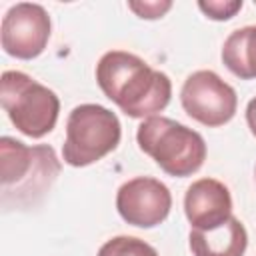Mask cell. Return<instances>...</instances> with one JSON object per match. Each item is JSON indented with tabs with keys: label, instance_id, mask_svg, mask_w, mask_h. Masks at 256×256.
Segmentation results:
<instances>
[{
	"label": "cell",
	"instance_id": "cell-3",
	"mask_svg": "<svg viewBox=\"0 0 256 256\" xmlns=\"http://www.w3.org/2000/svg\"><path fill=\"white\" fill-rule=\"evenodd\" d=\"M138 148L148 154L160 170L174 178H186L196 174L206 160L204 138L166 116H154L142 120L136 130Z\"/></svg>",
	"mask_w": 256,
	"mask_h": 256
},
{
	"label": "cell",
	"instance_id": "cell-2",
	"mask_svg": "<svg viewBox=\"0 0 256 256\" xmlns=\"http://www.w3.org/2000/svg\"><path fill=\"white\" fill-rule=\"evenodd\" d=\"M60 174V160L52 146H28L12 136L0 138L2 202L12 208L34 206Z\"/></svg>",
	"mask_w": 256,
	"mask_h": 256
},
{
	"label": "cell",
	"instance_id": "cell-7",
	"mask_svg": "<svg viewBox=\"0 0 256 256\" xmlns=\"http://www.w3.org/2000/svg\"><path fill=\"white\" fill-rule=\"evenodd\" d=\"M52 22L44 6L18 2L8 8L0 26V42L8 56L32 60L46 50Z\"/></svg>",
	"mask_w": 256,
	"mask_h": 256
},
{
	"label": "cell",
	"instance_id": "cell-4",
	"mask_svg": "<svg viewBox=\"0 0 256 256\" xmlns=\"http://www.w3.org/2000/svg\"><path fill=\"white\" fill-rule=\"evenodd\" d=\"M0 102L10 122L24 136L42 138L58 122L60 100L56 92L20 70L2 72Z\"/></svg>",
	"mask_w": 256,
	"mask_h": 256
},
{
	"label": "cell",
	"instance_id": "cell-13",
	"mask_svg": "<svg viewBox=\"0 0 256 256\" xmlns=\"http://www.w3.org/2000/svg\"><path fill=\"white\" fill-rule=\"evenodd\" d=\"M198 8L204 12L206 18L224 22L242 10V0H200Z\"/></svg>",
	"mask_w": 256,
	"mask_h": 256
},
{
	"label": "cell",
	"instance_id": "cell-10",
	"mask_svg": "<svg viewBox=\"0 0 256 256\" xmlns=\"http://www.w3.org/2000/svg\"><path fill=\"white\" fill-rule=\"evenodd\" d=\"M188 246L192 256H244L248 248V232L236 216H230L224 224L210 230L192 228Z\"/></svg>",
	"mask_w": 256,
	"mask_h": 256
},
{
	"label": "cell",
	"instance_id": "cell-9",
	"mask_svg": "<svg viewBox=\"0 0 256 256\" xmlns=\"http://www.w3.org/2000/svg\"><path fill=\"white\" fill-rule=\"evenodd\" d=\"M184 214L194 230H210L232 216V196L216 178L194 180L184 194Z\"/></svg>",
	"mask_w": 256,
	"mask_h": 256
},
{
	"label": "cell",
	"instance_id": "cell-8",
	"mask_svg": "<svg viewBox=\"0 0 256 256\" xmlns=\"http://www.w3.org/2000/svg\"><path fill=\"white\" fill-rule=\"evenodd\" d=\"M172 208V194L164 182L152 176H136L124 182L116 192V210L120 218L138 228L162 224Z\"/></svg>",
	"mask_w": 256,
	"mask_h": 256
},
{
	"label": "cell",
	"instance_id": "cell-6",
	"mask_svg": "<svg viewBox=\"0 0 256 256\" xmlns=\"http://www.w3.org/2000/svg\"><path fill=\"white\" fill-rule=\"evenodd\" d=\"M184 112L208 128L228 124L238 108L236 90L212 70L192 72L180 90Z\"/></svg>",
	"mask_w": 256,
	"mask_h": 256
},
{
	"label": "cell",
	"instance_id": "cell-16",
	"mask_svg": "<svg viewBox=\"0 0 256 256\" xmlns=\"http://www.w3.org/2000/svg\"><path fill=\"white\" fill-rule=\"evenodd\" d=\"M254 4H256V0H254Z\"/></svg>",
	"mask_w": 256,
	"mask_h": 256
},
{
	"label": "cell",
	"instance_id": "cell-1",
	"mask_svg": "<svg viewBox=\"0 0 256 256\" xmlns=\"http://www.w3.org/2000/svg\"><path fill=\"white\" fill-rule=\"evenodd\" d=\"M96 82L104 96L130 118L160 116L172 98L168 74L154 70L140 56L126 50L102 54L96 64Z\"/></svg>",
	"mask_w": 256,
	"mask_h": 256
},
{
	"label": "cell",
	"instance_id": "cell-15",
	"mask_svg": "<svg viewBox=\"0 0 256 256\" xmlns=\"http://www.w3.org/2000/svg\"><path fill=\"white\" fill-rule=\"evenodd\" d=\"M246 124L252 132V136L256 138V96L246 104Z\"/></svg>",
	"mask_w": 256,
	"mask_h": 256
},
{
	"label": "cell",
	"instance_id": "cell-5",
	"mask_svg": "<svg viewBox=\"0 0 256 256\" xmlns=\"http://www.w3.org/2000/svg\"><path fill=\"white\" fill-rule=\"evenodd\" d=\"M122 138L118 116L100 104H80L66 120L62 160L72 168L90 166L114 152Z\"/></svg>",
	"mask_w": 256,
	"mask_h": 256
},
{
	"label": "cell",
	"instance_id": "cell-14",
	"mask_svg": "<svg viewBox=\"0 0 256 256\" xmlns=\"http://www.w3.org/2000/svg\"><path fill=\"white\" fill-rule=\"evenodd\" d=\"M128 8H130L138 18H144V20H158V18H162V16L172 8V2H170V0L128 2Z\"/></svg>",
	"mask_w": 256,
	"mask_h": 256
},
{
	"label": "cell",
	"instance_id": "cell-11",
	"mask_svg": "<svg viewBox=\"0 0 256 256\" xmlns=\"http://www.w3.org/2000/svg\"><path fill=\"white\" fill-rule=\"evenodd\" d=\"M224 66L240 80L256 78V26H244L224 40L222 44Z\"/></svg>",
	"mask_w": 256,
	"mask_h": 256
},
{
	"label": "cell",
	"instance_id": "cell-12",
	"mask_svg": "<svg viewBox=\"0 0 256 256\" xmlns=\"http://www.w3.org/2000/svg\"><path fill=\"white\" fill-rule=\"evenodd\" d=\"M96 256H160L154 246L136 236H114L106 240Z\"/></svg>",
	"mask_w": 256,
	"mask_h": 256
}]
</instances>
